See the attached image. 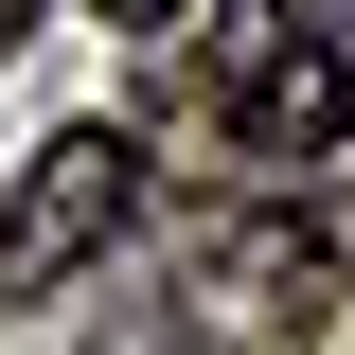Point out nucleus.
<instances>
[{
  "label": "nucleus",
  "instance_id": "obj_1",
  "mask_svg": "<svg viewBox=\"0 0 355 355\" xmlns=\"http://www.w3.org/2000/svg\"><path fill=\"white\" fill-rule=\"evenodd\" d=\"M214 125L249 142V160H338L355 142V18H320V0L231 18L214 36Z\"/></svg>",
  "mask_w": 355,
  "mask_h": 355
},
{
  "label": "nucleus",
  "instance_id": "obj_2",
  "mask_svg": "<svg viewBox=\"0 0 355 355\" xmlns=\"http://www.w3.org/2000/svg\"><path fill=\"white\" fill-rule=\"evenodd\" d=\"M125 214H142V142H125V125H53L36 178L0 196V284H18V302L89 284V266L125 249Z\"/></svg>",
  "mask_w": 355,
  "mask_h": 355
},
{
  "label": "nucleus",
  "instance_id": "obj_3",
  "mask_svg": "<svg viewBox=\"0 0 355 355\" xmlns=\"http://www.w3.org/2000/svg\"><path fill=\"white\" fill-rule=\"evenodd\" d=\"M89 18H107V36H160V18H178V0H89Z\"/></svg>",
  "mask_w": 355,
  "mask_h": 355
},
{
  "label": "nucleus",
  "instance_id": "obj_4",
  "mask_svg": "<svg viewBox=\"0 0 355 355\" xmlns=\"http://www.w3.org/2000/svg\"><path fill=\"white\" fill-rule=\"evenodd\" d=\"M18 36H36V0H0V53H18Z\"/></svg>",
  "mask_w": 355,
  "mask_h": 355
}]
</instances>
